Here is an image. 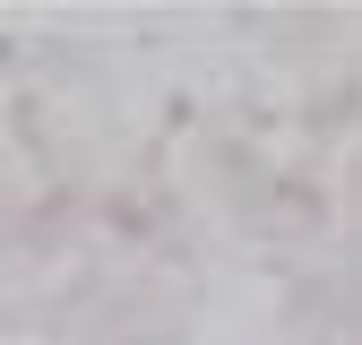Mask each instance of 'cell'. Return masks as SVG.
I'll list each match as a JSON object with an SVG mask.
<instances>
[]
</instances>
